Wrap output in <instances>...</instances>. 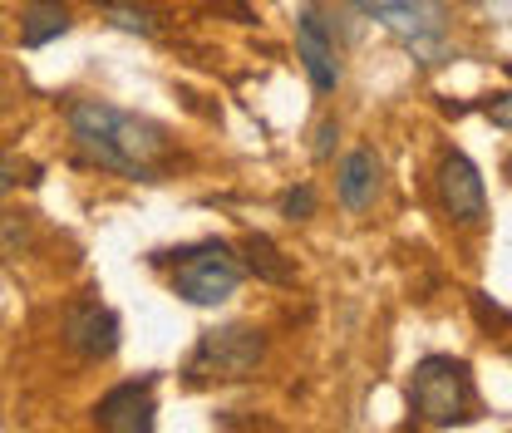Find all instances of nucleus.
I'll list each match as a JSON object with an SVG mask.
<instances>
[{"label": "nucleus", "mask_w": 512, "mask_h": 433, "mask_svg": "<svg viewBox=\"0 0 512 433\" xmlns=\"http://www.w3.org/2000/svg\"><path fill=\"white\" fill-rule=\"evenodd\" d=\"M64 124L89 163H99L104 173H119L128 183H153L173 153L168 128L143 114H128L109 99H74L64 109Z\"/></svg>", "instance_id": "f257e3e1"}, {"label": "nucleus", "mask_w": 512, "mask_h": 433, "mask_svg": "<svg viewBox=\"0 0 512 433\" xmlns=\"http://www.w3.org/2000/svg\"><path fill=\"white\" fill-rule=\"evenodd\" d=\"M409 409L424 429H453L473 409V379L468 365L453 355H424L409 374Z\"/></svg>", "instance_id": "f03ea898"}, {"label": "nucleus", "mask_w": 512, "mask_h": 433, "mask_svg": "<svg viewBox=\"0 0 512 433\" xmlns=\"http://www.w3.org/2000/svg\"><path fill=\"white\" fill-rule=\"evenodd\" d=\"M153 261H178L173 291L188 306H222V301H232L242 291V276H247V266L232 256L227 242H197L188 251H158Z\"/></svg>", "instance_id": "7ed1b4c3"}, {"label": "nucleus", "mask_w": 512, "mask_h": 433, "mask_svg": "<svg viewBox=\"0 0 512 433\" xmlns=\"http://www.w3.org/2000/svg\"><path fill=\"white\" fill-rule=\"evenodd\" d=\"M370 20L389 25L419 64H444V5L439 0H355Z\"/></svg>", "instance_id": "20e7f679"}, {"label": "nucleus", "mask_w": 512, "mask_h": 433, "mask_svg": "<svg viewBox=\"0 0 512 433\" xmlns=\"http://www.w3.org/2000/svg\"><path fill=\"white\" fill-rule=\"evenodd\" d=\"M266 360V335L252 325H222V330H207L197 340L188 360L192 379H252L256 365Z\"/></svg>", "instance_id": "39448f33"}, {"label": "nucleus", "mask_w": 512, "mask_h": 433, "mask_svg": "<svg viewBox=\"0 0 512 433\" xmlns=\"http://www.w3.org/2000/svg\"><path fill=\"white\" fill-rule=\"evenodd\" d=\"M439 202H444L448 222H458V227L488 222V187H483V173L468 153H448L439 163Z\"/></svg>", "instance_id": "423d86ee"}, {"label": "nucleus", "mask_w": 512, "mask_h": 433, "mask_svg": "<svg viewBox=\"0 0 512 433\" xmlns=\"http://www.w3.org/2000/svg\"><path fill=\"white\" fill-rule=\"evenodd\" d=\"M296 55L306 64L311 89H316L320 99L340 89V50H335V30H330V20H325L320 5H306L301 20H296Z\"/></svg>", "instance_id": "0eeeda50"}, {"label": "nucleus", "mask_w": 512, "mask_h": 433, "mask_svg": "<svg viewBox=\"0 0 512 433\" xmlns=\"http://www.w3.org/2000/svg\"><path fill=\"white\" fill-rule=\"evenodd\" d=\"M64 345L89 365L109 360L119 350V315L99 301H74L64 310Z\"/></svg>", "instance_id": "6e6552de"}, {"label": "nucleus", "mask_w": 512, "mask_h": 433, "mask_svg": "<svg viewBox=\"0 0 512 433\" xmlns=\"http://www.w3.org/2000/svg\"><path fill=\"white\" fill-rule=\"evenodd\" d=\"M94 424L109 433H148L158 424V399H153V379H128L114 384L99 404H94Z\"/></svg>", "instance_id": "1a4fd4ad"}, {"label": "nucleus", "mask_w": 512, "mask_h": 433, "mask_svg": "<svg viewBox=\"0 0 512 433\" xmlns=\"http://www.w3.org/2000/svg\"><path fill=\"white\" fill-rule=\"evenodd\" d=\"M380 178H384V163L375 148H355V153H345L340 158V168H335V192H340V207L345 212H370L375 202H380Z\"/></svg>", "instance_id": "9d476101"}, {"label": "nucleus", "mask_w": 512, "mask_h": 433, "mask_svg": "<svg viewBox=\"0 0 512 433\" xmlns=\"http://www.w3.org/2000/svg\"><path fill=\"white\" fill-rule=\"evenodd\" d=\"M69 25H74V15L64 10L60 0H30V10L20 15V45L40 50V45L69 35Z\"/></svg>", "instance_id": "9b49d317"}, {"label": "nucleus", "mask_w": 512, "mask_h": 433, "mask_svg": "<svg viewBox=\"0 0 512 433\" xmlns=\"http://www.w3.org/2000/svg\"><path fill=\"white\" fill-rule=\"evenodd\" d=\"M242 256H247V271H256V276L271 281V286H291V281H296V266L281 256V247H276L266 232H247V237H242Z\"/></svg>", "instance_id": "f8f14e48"}, {"label": "nucleus", "mask_w": 512, "mask_h": 433, "mask_svg": "<svg viewBox=\"0 0 512 433\" xmlns=\"http://www.w3.org/2000/svg\"><path fill=\"white\" fill-rule=\"evenodd\" d=\"M30 242H35V222L25 212H0V261L25 256Z\"/></svg>", "instance_id": "ddd939ff"}, {"label": "nucleus", "mask_w": 512, "mask_h": 433, "mask_svg": "<svg viewBox=\"0 0 512 433\" xmlns=\"http://www.w3.org/2000/svg\"><path fill=\"white\" fill-rule=\"evenodd\" d=\"M104 15H109V20H114L119 30H133V35H153V30H158V20H153V15H148L143 5H124V0H109V5H104Z\"/></svg>", "instance_id": "4468645a"}, {"label": "nucleus", "mask_w": 512, "mask_h": 433, "mask_svg": "<svg viewBox=\"0 0 512 433\" xmlns=\"http://www.w3.org/2000/svg\"><path fill=\"white\" fill-rule=\"evenodd\" d=\"M281 217L286 222H306V217H316V187L311 183H296L286 197H281Z\"/></svg>", "instance_id": "2eb2a0df"}, {"label": "nucleus", "mask_w": 512, "mask_h": 433, "mask_svg": "<svg viewBox=\"0 0 512 433\" xmlns=\"http://www.w3.org/2000/svg\"><path fill=\"white\" fill-rule=\"evenodd\" d=\"M20 173H25V163H20L15 153H0V197H5V192H15V187L25 183Z\"/></svg>", "instance_id": "dca6fc26"}, {"label": "nucleus", "mask_w": 512, "mask_h": 433, "mask_svg": "<svg viewBox=\"0 0 512 433\" xmlns=\"http://www.w3.org/2000/svg\"><path fill=\"white\" fill-rule=\"evenodd\" d=\"M335 138H340V124H335V119H325V124L316 128V148H311V153H316L320 163H325V158L335 153Z\"/></svg>", "instance_id": "f3484780"}, {"label": "nucleus", "mask_w": 512, "mask_h": 433, "mask_svg": "<svg viewBox=\"0 0 512 433\" xmlns=\"http://www.w3.org/2000/svg\"><path fill=\"white\" fill-rule=\"evenodd\" d=\"M488 119H493V124H498V128H508V124H512L508 94H493V99H488Z\"/></svg>", "instance_id": "a211bd4d"}, {"label": "nucleus", "mask_w": 512, "mask_h": 433, "mask_svg": "<svg viewBox=\"0 0 512 433\" xmlns=\"http://www.w3.org/2000/svg\"><path fill=\"white\" fill-rule=\"evenodd\" d=\"M468 5H478V0H468Z\"/></svg>", "instance_id": "6ab92c4d"}]
</instances>
